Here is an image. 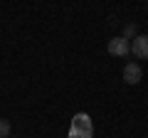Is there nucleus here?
<instances>
[{"label":"nucleus","mask_w":148,"mask_h":138,"mask_svg":"<svg viewBox=\"0 0 148 138\" xmlns=\"http://www.w3.org/2000/svg\"><path fill=\"white\" fill-rule=\"evenodd\" d=\"M69 138H94V123H91V118L86 113H77L72 118Z\"/></svg>","instance_id":"obj_1"},{"label":"nucleus","mask_w":148,"mask_h":138,"mask_svg":"<svg viewBox=\"0 0 148 138\" xmlns=\"http://www.w3.org/2000/svg\"><path fill=\"white\" fill-rule=\"evenodd\" d=\"M106 49H109V54H114V57H126V54H131V42H128L126 37H114V40H109Z\"/></svg>","instance_id":"obj_2"},{"label":"nucleus","mask_w":148,"mask_h":138,"mask_svg":"<svg viewBox=\"0 0 148 138\" xmlns=\"http://www.w3.org/2000/svg\"><path fill=\"white\" fill-rule=\"evenodd\" d=\"M131 52H133V57H138V59H148V35H136V37H133Z\"/></svg>","instance_id":"obj_3"},{"label":"nucleus","mask_w":148,"mask_h":138,"mask_svg":"<svg viewBox=\"0 0 148 138\" xmlns=\"http://www.w3.org/2000/svg\"><path fill=\"white\" fill-rule=\"evenodd\" d=\"M141 77H143V69L138 67L136 62H128L126 67H123V81H126V84H138Z\"/></svg>","instance_id":"obj_4"},{"label":"nucleus","mask_w":148,"mask_h":138,"mask_svg":"<svg viewBox=\"0 0 148 138\" xmlns=\"http://www.w3.org/2000/svg\"><path fill=\"white\" fill-rule=\"evenodd\" d=\"M8 136H10V121L0 118V138H8Z\"/></svg>","instance_id":"obj_5"},{"label":"nucleus","mask_w":148,"mask_h":138,"mask_svg":"<svg viewBox=\"0 0 148 138\" xmlns=\"http://www.w3.org/2000/svg\"><path fill=\"white\" fill-rule=\"evenodd\" d=\"M136 32H138V27H136V25H133V22H128V25H126V27H123V37H126V40H128V37H131V35H133V37H136Z\"/></svg>","instance_id":"obj_6"}]
</instances>
